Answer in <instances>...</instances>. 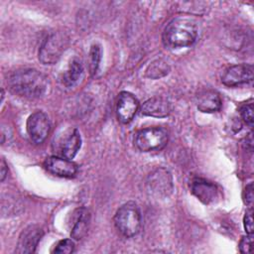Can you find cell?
Segmentation results:
<instances>
[{
    "instance_id": "cell-1",
    "label": "cell",
    "mask_w": 254,
    "mask_h": 254,
    "mask_svg": "<svg viewBox=\"0 0 254 254\" xmlns=\"http://www.w3.org/2000/svg\"><path fill=\"white\" fill-rule=\"evenodd\" d=\"M7 84L9 89L19 96L38 98L46 93L49 78L35 68H22L9 74Z\"/></svg>"
},
{
    "instance_id": "cell-2",
    "label": "cell",
    "mask_w": 254,
    "mask_h": 254,
    "mask_svg": "<svg viewBox=\"0 0 254 254\" xmlns=\"http://www.w3.org/2000/svg\"><path fill=\"white\" fill-rule=\"evenodd\" d=\"M198 29L196 23L187 17H177L169 22L163 33V41L166 47L179 49L191 46L197 38Z\"/></svg>"
},
{
    "instance_id": "cell-3",
    "label": "cell",
    "mask_w": 254,
    "mask_h": 254,
    "mask_svg": "<svg viewBox=\"0 0 254 254\" xmlns=\"http://www.w3.org/2000/svg\"><path fill=\"white\" fill-rule=\"evenodd\" d=\"M141 212L134 201L121 205L114 215L115 227L125 237L135 236L141 228Z\"/></svg>"
},
{
    "instance_id": "cell-4",
    "label": "cell",
    "mask_w": 254,
    "mask_h": 254,
    "mask_svg": "<svg viewBox=\"0 0 254 254\" xmlns=\"http://www.w3.org/2000/svg\"><path fill=\"white\" fill-rule=\"evenodd\" d=\"M69 44L68 36L57 31L51 33L44 40L39 50V60L44 64H53L57 63Z\"/></svg>"
},
{
    "instance_id": "cell-5",
    "label": "cell",
    "mask_w": 254,
    "mask_h": 254,
    "mask_svg": "<svg viewBox=\"0 0 254 254\" xmlns=\"http://www.w3.org/2000/svg\"><path fill=\"white\" fill-rule=\"evenodd\" d=\"M169 140L168 132L162 127H148L139 130L134 137L135 146L143 152L163 149Z\"/></svg>"
},
{
    "instance_id": "cell-6",
    "label": "cell",
    "mask_w": 254,
    "mask_h": 254,
    "mask_svg": "<svg viewBox=\"0 0 254 254\" xmlns=\"http://www.w3.org/2000/svg\"><path fill=\"white\" fill-rule=\"evenodd\" d=\"M147 187L148 190L157 196H169L173 191L171 173L164 168L155 169L147 178Z\"/></svg>"
},
{
    "instance_id": "cell-7",
    "label": "cell",
    "mask_w": 254,
    "mask_h": 254,
    "mask_svg": "<svg viewBox=\"0 0 254 254\" xmlns=\"http://www.w3.org/2000/svg\"><path fill=\"white\" fill-rule=\"evenodd\" d=\"M50 129V119L43 111H36L29 116L27 120V132L35 144L43 143L48 137Z\"/></svg>"
},
{
    "instance_id": "cell-8",
    "label": "cell",
    "mask_w": 254,
    "mask_h": 254,
    "mask_svg": "<svg viewBox=\"0 0 254 254\" xmlns=\"http://www.w3.org/2000/svg\"><path fill=\"white\" fill-rule=\"evenodd\" d=\"M253 80V65L247 64H234L228 67L221 76V81L226 86H237Z\"/></svg>"
},
{
    "instance_id": "cell-9",
    "label": "cell",
    "mask_w": 254,
    "mask_h": 254,
    "mask_svg": "<svg viewBox=\"0 0 254 254\" xmlns=\"http://www.w3.org/2000/svg\"><path fill=\"white\" fill-rule=\"evenodd\" d=\"M44 166L49 173L57 177L72 178L77 173L76 164L64 157H59V156L48 157L45 160Z\"/></svg>"
},
{
    "instance_id": "cell-10",
    "label": "cell",
    "mask_w": 254,
    "mask_h": 254,
    "mask_svg": "<svg viewBox=\"0 0 254 254\" xmlns=\"http://www.w3.org/2000/svg\"><path fill=\"white\" fill-rule=\"evenodd\" d=\"M139 108V101L132 93L128 91H122L118 95L116 113L118 120L122 123L130 122Z\"/></svg>"
},
{
    "instance_id": "cell-11",
    "label": "cell",
    "mask_w": 254,
    "mask_h": 254,
    "mask_svg": "<svg viewBox=\"0 0 254 254\" xmlns=\"http://www.w3.org/2000/svg\"><path fill=\"white\" fill-rule=\"evenodd\" d=\"M190 190L204 204L212 203L218 197L216 185L203 178H194L190 183Z\"/></svg>"
},
{
    "instance_id": "cell-12",
    "label": "cell",
    "mask_w": 254,
    "mask_h": 254,
    "mask_svg": "<svg viewBox=\"0 0 254 254\" xmlns=\"http://www.w3.org/2000/svg\"><path fill=\"white\" fill-rule=\"evenodd\" d=\"M43 234H44L43 230L39 226L37 225L28 226L22 231L19 237L16 252L20 254L35 252Z\"/></svg>"
},
{
    "instance_id": "cell-13",
    "label": "cell",
    "mask_w": 254,
    "mask_h": 254,
    "mask_svg": "<svg viewBox=\"0 0 254 254\" xmlns=\"http://www.w3.org/2000/svg\"><path fill=\"white\" fill-rule=\"evenodd\" d=\"M221 98L214 90L205 89L196 95V107L201 112H216L221 108Z\"/></svg>"
},
{
    "instance_id": "cell-14",
    "label": "cell",
    "mask_w": 254,
    "mask_h": 254,
    "mask_svg": "<svg viewBox=\"0 0 254 254\" xmlns=\"http://www.w3.org/2000/svg\"><path fill=\"white\" fill-rule=\"evenodd\" d=\"M171 110L170 102L162 97H152L141 106V113L152 117H167Z\"/></svg>"
},
{
    "instance_id": "cell-15",
    "label": "cell",
    "mask_w": 254,
    "mask_h": 254,
    "mask_svg": "<svg viewBox=\"0 0 254 254\" xmlns=\"http://www.w3.org/2000/svg\"><path fill=\"white\" fill-rule=\"evenodd\" d=\"M81 146L80 133L76 128L70 130L64 138L62 140L60 145V153L66 159H73Z\"/></svg>"
},
{
    "instance_id": "cell-16",
    "label": "cell",
    "mask_w": 254,
    "mask_h": 254,
    "mask_svg": "<svg viewBox=\"0 0 254 254\" xmlns=\"http://www.w3.org/2000/svg\"><path fill=\"white\" fill-rule=\"evenodd\" d=\"M73 214L74 215L70 235L73 239L80 240L87 233L90 222V214L85 207L77 208Z\"/></svg>"
},
{
    "instance_id": "cell-17",
    "label": "cell",
    "mask_w": 254,
    "mask_h": 254,
    "mask_svg": "<svg viewBox=\"0 0 254 254\" xmlns=\"http://www.w3.org/2000/svg\"><path fill=\"white\" fill-rule=\"evenodd\" d=\"M82 74L83 66L81 62L77 59H73L62 76L63 84H64L66 87H72L80 80Z\"/></svg>"
},
{
    "instance_id": "cell-18",
    "label": "cell",
    "mask_w": 254,
    "mask_h": 254,
    "mask_svg": "<svg viewBox=\"0 0 254 254\" xmlns=\"http://www.w3.org/2000/svg\"><path fill=\"white\" fill-rule=\"evenodd\" d=\"M169 70H170V67L167 64V63L159 60V61H155L149 65L146 71V74L150 78H159L168 74Z\"/></svg>"
},
{
    "instance_id": "cell-19",
    "label": "cell",
    "mask_w": 254,
    "mask_h": 254,
    "mask_svg": "<svg viewBox=\"0 0 254 254\" xmlns=\"http://www.w3.org/2000/svg\"><path fill=\"white\" fill-rule=\"evenodd\" d=\"M100 60H101L100 46L97 44L92 45L90 48V52H89V69H90V73L92 75H94L97 72L99 64H100Z\"/></svg>"
},
{
    "instance_id": "cell-20",
    "label": "cell",
    "mask_w": 254,
    "mask_h": 254,
    "mask_svg": "<svg viewBox=\"0 0 254 254\" xmlns=\"http://www.w3.org/2000/svg\"><path fill=\"white\" fill-rule=\"evenodd\" d=\"M240 115L243 119V121L249 126L252 127L253 126V103H252V99L248 102H245L241 105L240 107Z\"/></svg>"
},
{
    "instance_id": "cell-21",
    "label": "cell",
    "mask_w": 254,
    "mask_h": 254,
    "mask_svg": "<svg viewBox=\"0 0 254 254\" xmlns=\"http://www.w3.org/2000/svg\"><path fill=\"white\" fill-rule=\"evenodd\" d=\"M74 251V242L71 239H63L61 240L54 249L55 253H64L69 254Z\"/></svg>"
},
{
    "instance_id": "cell-22",
    "label": "cell",
    "mask_w": 254,
    "mask_h": 254,
    "mask_svg": "<svg viewBox=\"0 0 254 254\" xmlns=\"http://www.w3.org/2000/svg\"><path fill=\"white\" fill-rule=\"evenodd\" d=\"M251 243H252V234H248L239 242V250L241 253H250L251 252Z\"/></svg>"
},
{
    "instance_id": "cell-23",
    "label": "cell",
    "mask_w": 254,
    "mask_h": 254,
    "mask_svg": "<svg viewBox=\"0 0 254 254\" xmlns=\"http://www.w3.org/2000/svg\"><path fill=\"white\" fill-rule=\"evenodd\" d=\"M244 228L248 234H252L253 232V218H252V208L250 207L248 210H246L244 215Z\"/></svg>"
},
{
    "instance_id": "cell-24",
    "label": "cell",
    "mask_w": 254,
    "mask_h": 254,
    "mask_svg": "<svg viewBox=\"0 0 254 254\" xmlns=\"http://www.w3.org/2000/svg\"><path fill=\"white\" fill-rule=\"evenodd\" d=\"M253 197H254V195H253V184L250 183L249 185L246 186L245 190H244V201L250 207L253 203Z\"/></svg>"
},
{
    "instance_id": "cell-25",
    "label": "cell",
    "mask_w": 254,
    "mask_h": 254,
    "mask_svg": "<svg viewBox=\"0 0 254 254\" xmlns=\"http://www.w3.org/2000/svg\"><path fill=\"white\" fill-rule=\"evenodd\" d=\"M7 175H8V167H7V164L5 163V161L2 159L1 160V181L2 182L5 180Z\"/></svg>"
},
{
    "instance_id": "cell-26",
    "label": "cell",
    "mask_w": 254,
    "mask_h": 254,
    "mask_svg": "<svg viewBox=\"0 0 254 254\" xmlns=\"http://www.w3.org/2000/svg\"><path fill=\"white\" fill-rule=\"evenodd\" d=\"M246 143V150L249 152H252L253 150V139H252V133H249L248 136L245 138Z\"/></svg>"
}]
</instances>
